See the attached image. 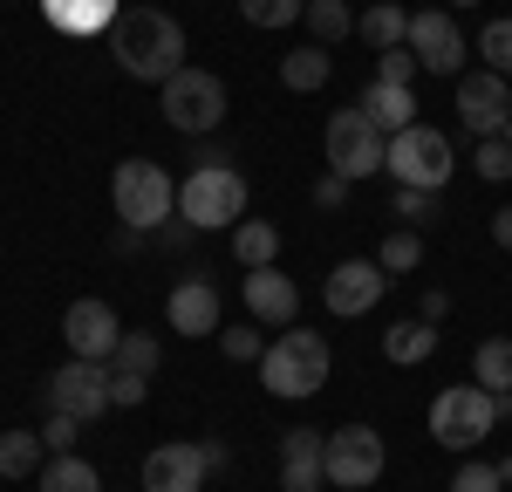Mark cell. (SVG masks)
Wrapping results in <instances>:
<instances>
[{
    "instance_id": "cell-28",
    "label": "cell",
    "mask_w": 512,
    "mask_h": 492,
    "mask_svg": "<svg viewBox=\"0 0 512 492\" xmlns=\"http://www.w3.org/2000/svg\"><path fill=\"white\" fill-rule=\"evenodd\" d=\"M301 28L321 41V48H335V41L355 35V14L342 7V0H308V14H301Z\"/></svg>"
},
{
    "instance_id": "cell-20",
    "label": "cell",
    "mask_w": 512,
    "mask_h": 492,
    "mask_svg": "<svg viewBox=\"0 0 512 492\" xmlns=\"http://www.w3.org/2000/svg\"><path fill=\"white\" fill-rule=\"evenodd\" d=\"M355 110L376 123L383 137H396V130H410V123H417V89H396V82H369Z\"/></svg>"
},
{
    "instance_id": "cell-2",
    "label": "cell",
    "mask_w": 512,
    "mask_h": 492,
    "mask_svg": "<svg viewBox=\"0 0 512 492\" xmlns=\"http://www.w3.org/2000/svg\"><path fill=\"white\" fill-rule=\"evenodd\" d=\"M328 369H335V349H328V335L315 328H287L280 342H267V356H260V383L274 390V397H315L321 383H328Z\"/></svg>"
},
{
    "instance_id": "cell-6",
    "label": "cell",
    "mask_w": 512,
    "mask_h": 492,
    "mask_svg": "<svg viewBox=\"0 0 512 492\" xmlns=\"http://www.w3.org/2000/svg\"><path fill=\"white\" fill-rule=\"evenodd\" d=\"M158 110L178 137H212L226 123V82L212 76V69H192L185 62L171 82H158Z\"/></svg>"
},
{
    "instance_id": "cell-32",
    "label": "cell",
    "mask_w": 512,
    "mask_h": 492,
    "mask_svg": "<svg viewBox=\"0 0 512 492\" xmlns=\"http://www.w3.org/2000/svg\"><path fill=\"white\" fill-rule=\"evenodd\" d=\"M472 171L485 178V185H506V178H512V144H506V137H478Z\"/></svg>"
},
{
    "instance_id": "cell-25",
    "label": "cell",
    "mask_w": 512,
    "mask_h": 492,
    "mask_svg": "<svg viewBox=\"0 0 512 492\" xmlns=\"http://www.w3.org/2000/svg\"><path fill=\"white\" fill-rule=\"evenodd\" d=\"M274 253H280V226L274 219H239L233 226V260L253 274V267H274Z\"/></svg>"
},
{
    "instance_id": "cell-26",
    "label": "cell",
    "mask_w": 512,
    "mask_h": 492,
    "mask_svg": "<svg viewBox=\"0 0 512 492\" xmlns=\"http://www.w3.org/2000/svg\"><path fill=\"white\" fill-rule=\"evenodd\" d=\"M41 492H103V479H96V465H89V458L55 451V458L41 465Z\"/></svg>"
},
{
    "instance_id": "cell-12",
    "label": "cell",
    "mask_w": 512,
    "mask_h": 492,
    "mask_svg": "<svg viewBox=\"0 0 512 492\" xmlns=\"http://www.w3.org/2000/svg\"><path fill=\"white\" fill-rule=\"evenodd\" d=\"M458 123H465L472 137H506V123H512V82L492 76V69L458 76Z\"/></svg>"
},
{
    "instance_id": "cell-27",
    "label": "cell",
    "mask_w": 512,
    "mask_h": 492,
    "mask_svg": "<svg viewBox=\"0 0 512 492\" xmlns=\"http://www.w3.org/2000/svg\"><path fill=\"white\" fill-rule=\"evenodd\" d=\"M41 458H48V438L41 431H0V479L41 472Z\"/></svg>"
},
{
    "instance_id": "cell-11",
    "label": "cell",
    "mask_w": 512,
    "mask_h": 492,
    "mask_svg": "<svg viewBox=\"0 0 512 492\" xmlns=\"http://www.w3.org/2000/svg\"><path fill=\"white\" fill-rule=\"evenodd\" d=\"M403 48L431 69V76H465V35H458V21L444 14V7H424V14H410V35Z\"/></svg>"
},
{
    "instance_id": "cell-3",
    "label": "cell",
    "mask_w": 512,
    "mask_h": 492,
    "mask_svg": "<svg viewBox=\"0 0 512 492\" xmlns=\"http://www.w3.org/2000/svg\"><path fill=\"white\" fill-rule=\"evenodd\" d=\"M110 199H117V226L158 233L164 219H178V178L151 158H123L110 171Z\"/></svg>"
},
{
    "instance_id": "cell-45",
    "label": "cell",
    "mask_w": 512,
    "mask_h": 492,
    "mask_svg": "<svg viewBox=\"0 0 512 492\" xmlns=\"http://www.w3.org/2000/svg\"><path fill=\"white\" fill-rule=\"evenodd\" d=\"M492 240L512 253V205H499V212H492Z\"/></svg>"
},
{
    "instance_id": "cell-44",
    "label": "cell",
    "mask_w": 512,
    "mask_h": 492,
    "mask_svg": "<svg viewBox=\"0 0 512 492\" xmlns=\"http://www.w3.org/2000/svg\"><path fill=\"white\" fill-rule=\"evenodd\" d=\"M417 315H424V322H444V315H451V294H424Z\"/></svg>"
},
{
    "instance_id": "cell-14",
    "label": "cell",
    "mask_w": 512,
    "mask_h": 492,
    "mask_svg": "<svg viewBox=\"0 0 512 492\" xmlns=\"http://www.w3.org/2000/svg\"><path fill=\"white\" fill-rule=\"evenodd\" d=\"M62 342H69V356H96V363H110L123 342V322L110 301H69V315H62Z\"/></svg>"
},
{
    "instance_id": "cell-18",
    "label": "cell",
    "mask_w": 512,
    "mask_h": 492,
    "mask_svg": "<svg viewBox=\"0 0 512 492\" xmlns=\"http://www.w3.org/2000/svg\"><path fill=\"white\" fill-rule=\"evenodd\" d=\"M164 315H171L178 335H219V287L212 281H178L171 301H164Z\"/></svg>"
},
{
    "instance_id": "cell-21",
    "label": "cell",
    "mask_w": 512,
    "mask_h": 492,
    "mask_svg": "<svg viewBox=\"0 0 512 492\" xmlns=\"http://www.w3.org/2000/svg\"><path fill=\"white\" fill-rule=\"evenodd\" d=\"M431 349H437V322H424V315H410V322H390V328H383V356H390L396 369L431 363Z\"/></svg>"
},
{
    "instance_id": "cell-41",
    "label": "cell",
    "mask_w": 512,
    "mask_h": 492,
    "mask_svg": "<svg viewBox=\"0 0 512 492\" xmlns=\"http://www.w3.org/2000/svg\"><path fill=\"white\" fill-rule=\"evenodd\" d=\"M192 144H198V164H192V171H212V164H233V158H226V144H219V137H192Z\"/></svg>"
},
{
    "instance_id": "cell-4",
    "label": "cell",
    "mask_w": 512,
    "mask_h": 492,
    "mask_svg": "<svg viewBox=\"0 0 512 492\" xmlns=\"http://www.w3.org/2000/svg\"><path fill=\"white\" fill-rule=\"evenodd\" d=\"M512 410V397H492V390H478V383H451V390H437L431 397V438L444 451H472L492 438V424Z\"/></svg>"
},
{
    "instance_id": "cell-37",
    "label": "cell",
    "mask_w": 512,
    "mask_h": 492,
    "mask_svg": "<svg viewBox=\"0 0 512 492\" xmlns=\"http://www.w3.org/2000/svg\"><path fill=\"white\" fill-rule=\"evenodd\" d=\"M219 349H226L233 363H260V356H267V342H260V328H226V335H219Z\"/></svg>"
},
{
    "instance_id": "cell-10",
    "label": "cell",
    "mask_w": 512,
    "mask_h": 492,
    "mask_svg": "<svg viewBox=\"0 0 512 492\" xmlns=\"http://www.w3.org/2000/svg\"><path fill=\"white\" fill-rule=\"evenodd\" d=\"M48 404L76 410L82 424L103 417V410H110V363H96V356H69V363L48 376Z\"/></svg>"
},
{
    "instance_id": "cell-42",
    "label": "cell",
    "mask_w": 512,
    "mask_h": 492,
    "mask_svg": "<svg viewBox=\"0 0 512 492\" xmlns=\"http://www.w3.org/2000/svg\"><path fill=\"white\" fill-rule=\"evenodd\" d=\"M151 240H158V246H192V226H185V219H164Z\"/></svg>"
},
{
    "instance_id": "cell-31",
    "label": "cell",
    "mask_w": 512,
    "mask_h": 492,
    "mask_svg": "<svg viewBox=\"0 0 512 492\" xmlns=\"http://www.w3.org/2000/svg\"><path fill=\"white\" fill-rule=\"evenodd\" d=\"M417 260H424V240H417L410 226H403V233H390V240H383V253H376V267H383V274H417Z\"/></svg>"
},
{
    "instance_id": "cell-43",
    "label": "cell",
    "mask_w": 512,
    "mask_h": 492,
    "mask_svg": "<svg viewBox=\"0 0 512 492\" xmlns=\"http://www.w3.org/2000/svg\"><path fill=\"white\" fill-rule=\"evenodd\" d=\"M144 240H151V233H137V226H117V233H110V246H117L123 260H130V253H144Z\"/></svg>"
},
{
    "instance_id": "cell-30",
    "label": "cell",
    "mask_w": 512,
    "mask_h": 492,
    "mask_svg": "<svg viewBox=\"0 0 512 492\" xmlns=\"http://www.w3.org/2000/svg\"><path fill=\"white\" fill-rule=\"evenodd\" d=\"M478 55H485V69H492V76H512V14L478 28Z\"/></svg>"
},
{
    "instance_id": "cell-15",
    "label": "cell",
    "mask_w": 512,
    "mask_h": 492,
    "mask_svg": "<svg viewBox=\"0 0 512 492\" xmlns=\"http://www.w3.org/2000/svg\"><path fill=\"white\" fill-rule=\"evenodd\" d=\"M205 472V445H158L144 458V492H198Z\"/></svg>"
},
{
    "instance_id": "cell-29",
    "label": "cell",
    "mask_w": 512,
    "mask_h": 492,
    "mask_svg": "<svg viewBox=\"0 0 512 492\" xmlns=\"http://www.w3.org/2000/svg\"><path fill=\"white\" fill-rule=\"evenodd\" d=\"M239 14H246V28H294L308 14V0H239Z\"/></svg>"
},
{
    "instance_id": "cell-39",
    "label": "cell",
    "mask_w": 512,
    "mask_h": 492,
    "mask_svg": "<svg viewBox=\"0 0 512 492\" xmlns=\"http://www.w3.org/2000/svg\"><path fill=\"white\" fill-rule=\"evenodd\" d=\"M451 492H506V479H499V465H458Z\"/></svg>"
},
{
    "instance_id": "cell-19",
    "label": "cell",
    "mask_w": 512,
    "mask_h": 492,
    "mask_svg": "<svg viewBox=\"0 0 512 492\" xmlns=\"http://www.w3.org/2000/svg\"><path fill=\"white\" fill-rule=\"evenodd\" d=\"M41 14L62 35H110L123 21V0H41Z\"/></svg>"
},
{
    "instance_id": "cell-8",
    "label": "cell",
    "mask_w": 512,
    "mask_h": 492,
    "mask_svg": "<svg viewBox=\"0 0 512 492\" xmlns=\"http://www.w3.org/2000/svg\"><path fill=\"white\" fill-rule=\"evenodd\" d=\"M321 144H328V171H335V178H349V185L376 178L383 158H390V137L362 117V110H335L328 130H321Z\"/></svg>"
},
{
    "instance_id": "cell-46",
    "label": "cell",
    "mask_w": 512,
    "mask_h": 492,
    "mask_svg": "<svg viewBox=\"0 0 512 492\" xmlns=\"http://www.w3.org/2000/svg\"><path fill=\"white\" fill-rule=\"evenodd\" d=\"M451 7H472V0H451Z\"/></svg>"
},
{
    "instance_id": "cell-1",
    "label": "cell",
    "mask_w": 512,
    "mask_h": 492,
    "mask_svg": "<svg viewBox=\"0 0 512 492\" xmlns=\"http://www.w3.org/2000/svg\"><path fill=\"white\" fill-rule=\"evenodd\" d=\"M110 55L137 82H171L185 69V28L164 7H130L117 28H110Z\"/></svg>"
},
{
    "instance_id": "cell-38",
    "label": "cell",
    "mask_w": 512,
    "mask_h": 492,
    "mask_svg": "<svg viewBox=\"0 0 512 492\" xmlns=\"http://www.w3.org/2000/svg\"><path fill=\"white\" fill-rule=\"evenodd\" d=\"M76 431H82V417H76V410H48V424H41L48 451H76Z\"/></svg>"
},
{
    "instance_id": "cell-13",
    "label": "cell",
    "mask_w": 512,
    "mask_h": 492,
    "mask_svg": "<svg viewBox=\"0 0 512 492\" xmlns=\"http://www.w3.org/2000/svg\"><path fill=\"white\" fill-rule=\"evenodd\" d=\"M383 267L376 260H342V267H328V281H321V308L328 315H342V322H355V315H369L376 301H383Z\"/></svg>"
},
{
    "instance_id": "cell-22",
    "label": "cell",
    "mask_w": 512,
    "mask_h": 492,
    "mask_svg": "<svg viewBox=\"0 0 512 492\" xmlns=\"http://www.w3.org/2000/svg\"><path fill=\"white\" fill-rule=\"evenodd\" d=\"M472 383L492 390V397H512V342L506 335H485L472 349Z\"/></svg>"
},
{
    "instance_id": "cell-9",
    "label": "cell",
    "mask_w": 512,
    "mask_h": 492,
    "mask_svg": "<svg viewBox=\"0 0 512 492\" xmlns=\"http://www.w3.org/2000/svg\"><path fill=\"white\" fill-rule=\"evenodd\" d=\"M383 465H390V451H383V431H376V424H342V431H328V486L369 492L383 479Z\"/></svg>"
},
{
    "instance_id": "cell-35",
    "label": "cell",
    "mask_w": 512,
    "mask_h": 492,
    "mask_svg": "<svg viewBox=\"0 0 512 492\" xmlns=\"http://www.w3.org/2000/svg\"><path fill=\"white\" fill-rule=\"evenodd\" d=\"M417 69H424V62H417L410 48H383V55H376V82H396V89H410Z\"/></svg>"
},
{
    "instance_id": "cell-34",
    "label": "cell",
    "mask_w": 512,
    "mask_h": 492,
    "mask_svg": "<svg viewBox=\"0 0 512 492\" xmlns=\"http://www.w3.org/2000/svg\"><path fill=\"white\" fill-rule=\"evenodd\" d=\"M158 335H123L117 342V356H110V363H123V369H144V376H151V369H158Z\"/></svg>"
},
{
    "instance_id": "cell-40",
    "label": "cell",
    "mask_w": 512,
    "mask_h": 492,
    "mask_svg": "<svg viewBox=\"0 0 512 492\" xmlns=\"http://www.w3.org/2000/svg\"><path fill=\"white\" fill-rule=\"evenodd\" d=\"M342 199H349V178H335V171H328V178H315V205H321V212H335Z\"/></svg>"
},
{
    "instance_id": "cell-16",
    "label": "cell",
    "mask_w": 512,
    "mask_h": 492,
    "mask_svg": "<svg viewBox=\"0 0 512 492\" xmlns=\"http://www.w3.org/2000/svg\"><path fill=\"white\" fill-rule=\"evenodd\" d=\"M239 301L253 308V322H274V328H294V308H301V294H294V281L280 267H253L239 281Z\"/></svg>"
},
{
    "instance_id": "cell-36",
    "label": "cell",
    "mask_w": 512,
    "mask_h": 492,
    "mask_svg": "<svg viewBox=\"0 0 512 492\" xmlns=\"http://www.w3.org/2000/svg\"><path fill=\"white\" fill-rule=\"evenodd\" d=\"M396 219H410V226H424V219H437V192H417V185H396Z\"/></svg>"
},
{
    "instance_id": "cell-24",
    "label": "cell",
    "mask_w": 512,
    "mask_h": 492,
    "mask_svg": "<svg viewBox=\"0 0 512 492\" xmlns=\"http://www.w3.org/2000/svg\"><path fill=\"white\" fill-rule=\"evenodd\" d=\"M280 82H287L294 96H315L321 82H328V48H321V41H301V48H287V55H280Z\"/></svg>"
},
{
    "instance_id": "cell-23",
    "label": "cell",
    "mask_w": 512,
    "mask_h": 492,
    "mask_svg": "<svg viewBox=\"0 0 512 492\" xmlns=\"http://www.w3.org/2000/svg\"><path fill=\"white\" fill-rule=\"evenodd\" d=\"M355 35L369 41L376 55H383V48H403V35H410V14H403L396 0H376V7H362V14H355Z\"/></svg>"
},
{
    "instance_id": "cell-17",
    "label": "cell",
    "mask_w": 512,
    "mask_h": 492,
    "mask_svg": "<svg viewBox=\"0 0 512 492\" xmlns=\"http://www.w3.org/2000/svg\"><path fill=\"white\" fill-rule=\"evenodd\" d=\"M280 486L287 492L328 486V438L321 431H287V445H280Z\"/></svg>"
},
{
    "instance_id": "cell-47",
    "label": "cell",
    "mask_w": 512,
    "mask_h": 492,
    "mask_svg": "<svg viewBox=\"0 0 512 492\" xmlns=\"http://www.w3.org/2000/svg\"><path fill=\"white\" fill-rule=\"evenodd\" d=\"M506 144H512V123H506Z\"/></svg>"
},
{
    "instance_id": "cell-7",
    "label": "cell",
    "mask_w": 512,
    "mask_h": 492,
    "mask_svg": "<svg viewBox=\"0 0 512 492\" xmlns=\"http://www.w3.org/2000/svg\"><path fill=\"white\" fill-rule=\"evenodd\" d=\"M383 171H390L396 185L444 192V185H451V171H458V158H451V137H444V130H431V123H410V130H396V137H390V158H383Z\"/></svg>"
},
{
    "instance_id": "cell-5",
    "label": "cell",
    "mask_w": 512,
    "mask_h": 492,
    "mask_svg": "<svg viewBox=\"0 0 512 492\" xmlns=\"http://www.w3.org/2000/svg\"><path fill=\"white\" fill-rule=\"evenodd\" d=\"M178 219L192 226V233H226L246 219V178H239V164H212V171H185V185H178Z\"/></svg>"
},
{
    "instance_id": "cell-33",
    "label": "cell",
    "mask_w": 512,
    "mask_h": 492,
    "mask_svg": "<svg viewBox=\"0 0 512 492\" xmlns=\"http://www.w3.org/2000/svg\"><path fill=\"white\" fill-rule=\"evenodd\" d=\"M144 397H151V376H144V369H110V410H137L144 404Z\"/></svg>"
}]
</instances>
